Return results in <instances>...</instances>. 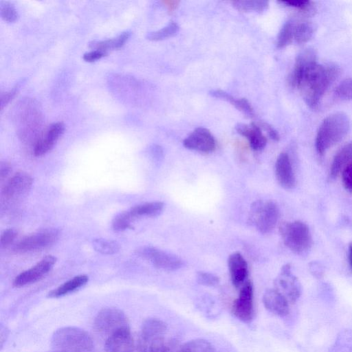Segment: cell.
<instances>
[{
	"label": "cell",
	"mask_w": 352,
	"mask_h": 352,
	"mask_svg": "<svg viewBox=\"0 0 352 352\" xmlns=\"http://www.w3.org/2000/svg\"><path fill=\"white\" fill-rule=\"evenodd\" d=\"M340 68L334 64L311 66L303 75L298 88L305 103L311 109H316L324 94L340 74Z\"/></svg>",
	"instance_id": "cell-1"
},
{
	"label": "cell",
	"mask_w": 352,
	"mask_h": 352,
	"mask_svg": "<svg viewBox=\"0 0 352 352\" xmlns=\"http://www.w3.org/2000/svg\"><path fill=\"white\" fill-rule=\"evenodd\" d=\"M350 127L348 116L341 112L326 117L320 124L316 138V148L323 155L327 150L339 142L347 134Z\"/></svg>",
	"instance_id": "cell-2"
},
{
	"label": "cell",
	"mask_w": 352,
	"mask_h": 352,
	"mask_svg": "<svg viewBox=\"0 0 352 352\" xmlns=\"http://www.w3.org/2000/svg\"><path fill=\"white\" fill-rule=\"evenodd\" d=\"M52 344L55 351L61 352H93L94 346L89 333L74 327L57 329L52 336Z\"/></svg>",
	"instance_id": "cell-3"
},
{
	"label": "cell",
	"mask_w": 352,
	"mask_h": 352,
	"mask_svg": "<svg viewBox=\"0 0 352 352\" xmlns=\"http://www.w3.org/2000/svg\"><path fill=\"white\" fill-rule=\"evenodd\" d=\"M280 233L285 245L294 253H307L312 245V236L308 226L300 221L284 222Z\"/></svg>",
	"instance_id": "cell-4"
},
{
	"label": "cell",
	"mask_w": 352,
	"mask_h": 352,
	"mask_svg": "<svg viewBox=\"0 0 352 352\" xmlns=\"http://www.w3.org/2000/svg\"><path fill=\"white\" fill-rule=\"evenodd\" d=\"M280 215L277 204L272 200L254 201L250 210L249 222L263 234L274 230Z\"/></svg>",
	"instance_id": "cell-5"
},
{
	"label": "cell",
	"mask_w": 352,
	"mask_h": 352,
	"mask_svg": "<svg viewBox=\"0 0 352 352\" xmlns=\"http://www.w3.org/2000/svg\"><path fill=\"white\" fill-rule=\"evenodd\" d=\"M94 328L99 334L106 336L107 338L130 329L124 313L113 307L104 308L98 312L94 320Z\"/></svg>",
	"instance_id": "cell-6"
},
{
	"label": "cell",
	"mask_w": 352,
	"mask_h": 352,
	"mask_svg": "<svg viewBox=\"0 0 352 352\" xmlns=\"http://www.w3.org/2000/svg\"><path fill=\"white\" fill-rule=\"evenodd\" d=\"M147 344L140 335L131 330L118 333L106 339L105 352H146Z\"/></svg>",
	"instance_id": "cell-7"
},
{
	"label": "cell",
	"mask_w": 352,
	"mask_h": 352,
	"mask_svg": "<svg viewBox=\"0 0 352 352\" xmlns=\"http://www.w3.org/2000/svg\"><path fill=\"white\" fill-rule=\"evenodd\" d=\"M33 183L32 177L24 172H19L12 177L1 192V200L6 204H13L30 191Z\"/></svg>",
	"instance_id": "cell-8"
},
{
	"label": "cell",
	"mask_w": 352,
	"mask_h": 352,
	"mask_svg": "<svg viewBox=\"0 0 352 352\" xmlns=\"http://www.w3.org/2000/svg\"><path fill=\"white\" fill-rule=\"evenodd\" d=\"M232 311L243 322L250 323L254 319V289L250 280L242 285L238 298L233 302Z\"/></svg>",
	"instance_id": "cell-9"
},
{
	"label": "cell",
	"mask_w": 352,
	"mask_h": 352,
	"mask_svg": "<svg viewBox=\"0 0 352 352\" xmlns=\"http://www.w3.org/2000/svg\"><path fill=\"white\" fill-rule=\"evenodd\" d=\"M138 254L151 262L155 267L166 271H175L183 265L177 256L153 247H144L138 250Z\"/></svg>",
	"instance_id": "cell-10"
},
{
	"label": "cell",
	"mask_w": 352,
	"mask_h": 352,
	"mask_svg": "<svg viewBox=\"0 0 352 352\" xmlns=\"http://www.w3.org/2000/svg\"><path fill=\"white\" fill-rule=\"evenodd\" d=\"M274 289L279 292L289 303H294L301 295V285L291 270L289 264L283 265L274 280Z\"/></svg>",
	"instance_id": "cell-11"
},
{
	"label": "cell",
	"mask_w": 352,
	"mask_h": 352,
	"mask_svg": "<svg viewBox=\"0 0 352 352\" xmlns=\"http://www.w3.org/2000/svg\"><path fill=\"white\" fill-rule=\"evenodd\" d=\"M58 238L57 230L47 229L23 239L16 245L15 250L19 252L39 250L54 244Z\"/></svg>",
	"instance_id": "cell-12"
},
{
	"label": "cell",
	"mask_w": 352,
	"mask_h": 352,
	"mask_svg": "<svg viewBox=\"0 0 352 352\" xmlns=\"http://www.w3.org/2000/svg\"><path fill=\"white\" fill-rule=\"evenodd\" d=\"M56 261L51 255L44 257L34 266L19 274L14 280V286L21 287L39 280L52 270Z\"/></svg>",
	"instance_id": "cell-13"
},
{
	"label": "cell",
	"mask_w": 352,
	"mask_h": 352,
	"mask_svg": "<svg viewBox=\"0 0 352 352\" xmlns=\"http://www.w3.org/2000/svg\"><path fill=\"white\" fill-rule=\"evenodd\" d=\"M190 150L203 153L212 152L216 148L215 140L210 131L204 127L195 129L183 142Z\"/></svg>",
	"instance_id": "cell-14"
},
{
	"label": "cell",
	"mask_w": 352,
	"mask_h": 352,
	"mask_svg": "<svg viewBox=\"0 0 352 352\" xmlns=\"http://www.w3.org/2000/svg\"><path fill=\"white\" fill-rule=\"evenodd\" d=\"M316 63V53L313 49H305L301 52L297 56L294 69L289 76L290 85L298 88L304 74Z\"/></svg>",
	"instance_id": "cell-15"
},
{
	"label": "cell",
	"mask_w": 352,
	"mask_h": 352,
	"mask_svg": "<svg viewBox=\"0 0 352 352\" xmlns=\"http://www.w3.org/2000/svg\"><path fill=\"white\" fill-rule=\"evenodd\" d=\"M275 174L279 184L285 189H292L296 185V178L289 155L281 153L275 164Z\"/></svg>",
	"instance_id": "cell-16"
},
{
	"label": "cell",
	"mask_w": 352,
	"mask_h": 352,
	"mask_svg": "<svg viewBox=\"0 0 352 352\" xmlns=\"http://www.w3.org/2000/svg\"><path fill=\"white\" fill-rule=\"evenodd\" d=\"M228 265L233 285L235 287L243 285L248 276V266L242 254L238 252L230 254Z\"/></svg>",
	"instance_id": "cell-17"
},
{
	"label": "cell",
	"mask_w": 352,
	"mask_h": 352,
	"mask_svg": "<svg viewBox=\"0 0 352 352\" xmlns=\"http://www.w3.org/2000/svg\"><path fill=\"white\" fill-rule=\"evenodd\" d=\"M265 307L271 313L284 317L289 314V302L276 289H269L265 291L263 296Z\"/></svg>",
	"instance_id": "cell-18"
},
{
	"label": "cell",
	"mask_w": 352,
	"mask_h": 352,
	"mask_svg": "<svg viewBox=\"0 0 352 352\" xmlns=\"http://www.w3.org/2000/svg\"><path fill=\"white\" fill-rule=\"evenodd\" d=\"M236 131L246 138L251 148L254 151H261L267 144V139L263 135L260 126L256 123L245 124L239 123L235 127Z\"/></svg>",
	"instance_id": "cell-19"
},
{
	"label": "cell",
	"mask_w": 352,
	"mask_h": 352,
	"mask_svg": "<svg viewBox=\"0 0 352 352\" xmlns=\"http://www.w3.org/2000/svg\"><path fill=\"white\" fill-rule=\"evenodd\" d=\"M166 324L157 318H148L142 324L140 336L148 343L163 337L166 331Z\"/></svg>",
	"instance_id": "cell-20"
},
{
	"label": "cell",
	"mask_w": 352,
	"mask_h": 352,
	"mask_svg": "<svg viewBox=\"0 0 352 352\" xmlns=\"http://www.w3.org/2000/svg\"><path fill=\"white\" fill-rule=\"evenodd\" d=\"M351 161L352 142L344 145L334 156L330 168V177H337Z\"/></svg>",
	"instance_id": "cell-21"
},
{
	"label": "cell",
	"mask_w": 352,
	"mask_h": 352,
	"mask_svg": "<svg viewBox=\"0 0 352 352\" xmlns=\"http://www.w3.org/2000/svg\"><path fill=\"white\" fill-rule=\"evenodd\" d=\"M88 280V276L86 275L75 276L51 291L48 296L50 298H59L69 294L84 286L87 283Z\"/></svg>",
	"instance_id": "cell-22"
},
{
	"label": "cell",
	"mask_w": 352,
	"mask_h": 352,
	"mask_svg": "<svg viewBox=\"0 0 352 352\" xmlns=\"http://www.w3.org/2000/svg\"><path fill=\"white\" fill-rule=\"evenodd\" d=\"M164 208V204L161 201H153L138 205L132 208L129 212L134 219L140 217H157Z\"/></svg>",
	"instance_id": "cell-23"
},
{
	"label": "cell",
	"mask_w": 352,
	"mask_h": 352,
	"mask_svg": "<svg viewBox=\"0 0 352 352\" xmlns=\"http://www.w3.org/2000/svg\"><path fill=\"white\" fill-rule=\"evenodd\" d=\"M129 36L130 32L126 31L111 39L93 41L89 43V46L95 50H102L104 51H107L109 49H116L122 47Z\"/></svg>",
	"instance_id": "cell-24"
},
{
	"label": "cell",
	"mask_w": 352,
	"mask_h": 352,
	"mask_svg": "<svg viewBox=\"0 0 352 352\" xmlns=\"http://www.w3.org/2000/svg\"><path fill=\"white\" fill-rule=\"evenodd\" d=\"M315 27L309 21L302 22L295 26L294 38L299 44L308 42L314 35Z\"/></svg>",
	"instance_id": "cell-25"
},
{
	"label": "cell",
	"mask_w": 352,
	"mask_h": 352,
	"mask_svg": "<svg viewBox=\"0 0 352 352\" xmlns=\"http://www.w3.org/2000/svg\"><path fill=\"white\" fill-rule=\"evenodd\" d=\"M180 346L175 340H166L162 337L150 343L149 352H179Z\"/></svg>",
	"instance_id": "cell-26"
},
{
	"label": "cell",
	"mask_w": 352,
	"mask_h": 352,
	"mask_svg": "<svg viewBox=\"0 0 352 352\" xmlns=\"http://www.w3.org/2000/svg\"><path fill=\"white\" fill-rule=\"evenodd\" d=\"M211 344L204 339H195L181 344L179 352H212Z\"/></svg>",
	"instance_id": "cell-27"
},
{
	"label": "cell",
	"mask_w": 352,
	"mask_h": 352,
	"mask_svg": "<svg viewBox=\"0 0 352 352\" xmlns=\"http://www.w3.org/2000/svg\"><path fill=\"white\" fill-rule=\"evenodd\" d=\"M232 5L241 11L262 12L268 7V1L264 0L235 1H232Z\"/></svg>",
	"instance_id": "cell-28"
},
{
	"label": "cell",
	"mask_w": 352,
	"mask_h": 352,
	"mask_svg": "<svg viewBox=\"0 0 352 352\" xmlns=\"http://www.w3.org/2000/svg\"><path fill=\"white\" fill-rule=\"evenodd\" d=\"M295 25L288 21L281 28L276 40V46L278 48H283L290 44L294 38Z\"/></svg>",
	"instance_id": "cell-29"
},
{
	"label": "cell",
	"mask_w": 352,
	"mask_h": 352,
	"mask_svg": "<svg viewBox=\"0 0 352 352\" xmlns=\"http://www.w3.org/2000/svg\"><path fill=\"white\" fill-rule=\"evenodd\" d=\"M179 30L178 25L170 22L164 28L155 32H149L146 38L151 41H161L175 36Z\"/></svg>",
	"instance_id": "cell-30"
},
{
	"label": "cell",
	"mask_w": 352,
	"mask_h": 352,
	"mask_svg": "<svg viewBox=\"0 0 352 352\" xmlns=\"http://www.w3.org/2000/svg\"><path fill=\"white\" fill-rule=\"evenodd\" d=\"M93 247L96 251L103 254H113L120 250V245L117 242L103 239H94Z\"/></svg>",
	"instance_id": "cell-31"
},
{
	"label": "cell",
	"mask_w": 352,
	"mask_h": 352,
	"mask_svg": "<svg viewBox=\"0 0 352 352\" xmlns=\"http://www.w3.org/2000/svg\"><path fill=\"white\" fill-rule=\"evenodd\" d=\"M134 219L129 210L123 212L115 217L112 221V227L118 232L125 230L131 228V222Z\"/></svg>",
	"instance_id": "cell-32"
},
{
	"label": "cell",
	"mask_w": 352,
	"mask_h": 352,
	"mask_svg": "<svg viewBox=\"0 0 352 352\" xmlns=\"http://www.w3.org/2000/svg\"><path fill=\"white\" fill-rule=\"evenodd\" d=\"M335 94L342 100H352V78L342 80L336 87Z\"/></svg>",
	"instance_id": "cell-33"
},
{
	"label": "cell",
	"mask_w": 352,
	"mask_h": 352,
	"mask_svg": "<svg viewBox=\"0 0 352 352\" xmlns=\"http://www.w3.org/2000/svg\"><path fill=\"white\" fill-rule=\"evenodd\" d=\"M0 12L2 18L8 22H13L18 18L16 10L9 1H1Z\"/></svg>",
	"instance_id": "cell-34"
},
{
	"label": "cell",
	"mask_w": 352,
	"mask_h": 352,
	"mask_svg": "<svg viewBox=\"0 0 352 352\" xmlns=\"http://www.w3.org/2000/svg\"><path fill=\"white\" fill-rule=\"evenodd\" d=\"M197 281L204 286L214 287L219 283V278L211 273L199 272L197 274Z\"/></svg>",
	"instance_id": "cell-35"
},
{
	"label": "cell",
	"mask_w": 352,
	"mask_h": 352,
	"mask_svg": "<svg viewBox=\"0 0 352 352\" xmlns=\"http://www.w3.org/2000/svg\"><path fill=\"white\" fill-rule=\"evenodd\" d=\"M231 104L245 116L253 117L254 112L252 107L245 98H234Z\"/></svg>",
	"instance_id": "cell-36"
},
{
	"label": "cell",
	"mask_w": 352,
	"mask_h": 352,
	"mask_svg": "<svg viewBox=\"0 0 352 352\" xmlns=\"http://www.w3.org/2000/svg\"><path fill=\"white\" fill-rule=\"evenodd\" d=\"M65 130V125L62 122H56L52 124L45 133V135L50 140L56 142L59 136L63 133Z\"/></svg>",
	"instance_id": "cell-37"
},
{
	"label": "cell",
	"mask_w": 352,
	"mask_h": 352,
	"mask_svg": "<svg viewBox=\"0 0 352 352\" xmlns=\"http://www.w3.org/2000/svg\"><path fill=\"white\" fill-rule=\"evenodd\" d=\"M279 3L284 4L287 6L294 7L302 10L305 11L306 12H310L313 10L312 3L310 1H280Z\"/></svg>",
	"instance_id": "cell-38"
},
{
	"label": "cell",
	"mask_w": 352,
	"mask_h": 352,
	"mask_svg": "<svg viewBox=\"0 0 352 352\" xmlns=\"http://www.w3.org/2000/svg\"><path fill=\"white\" fill-rule=\"evenodd\" d=\"M341 174L344 187L352 192V161L344 168Z\"/></svg>",
	"instance_id": "cell-39"
},
{
	"label": "cell",
	"mask_w": 352,
	"mask_h": 352,
	"mask_svg": "<svg viewBox=\"0 0 352 352\" xmlns=\"http://www.w3.org/2000/svg\"><path fill=\"white\" fill-rule=\"evenodd\" d=\"M17 235V232L14 229H8L5 230L1 236V246L7 247L14 240Z\"/></svg>",
	"instance_id": "cell-40"
},
{
	"label": "cell",
	"mask_w": 352,
	"mask_h": 352,
	"mask_svg": "<svg viewBox=\"0 0 352 352\" xmlns=\"http://www.w3.org/2000/svg\"><path fill=\"white\" fill-rule=\"evenodd\" d=\"M107 54V51L102 50H95L84 54L83 58L86 61H94L102 58Z\"/></svg>",
	"instance_id": "cell-41"
},
{
	"label": "cell",
	"mask_w": 352,
	"mask_h": 352,
	"mask_svg": "<svg viewBox=\"0 0 352 352\" xmlns=\"http://www.w3.org/2000/svg\"><path fill=\"white\" fill-rule=\"evenodd\" d=\"M209 94L210 96H212L214 98H221L223 100L229 102L230 103H231L232 101L234 98L232 96H231L228 93L226 92L225 91L221 90V89L210 90Z\"/></svg>",
	"instance_id": "cell-42"
},
{
	"label": "cell",
	"mask_w": 352,
	"mask_h": 352,
	"mask_svg": "<svg viewBox=\"0 0 352 352\" xmlns=\"http://www.w3.org/2000/svg\"><path fill=\"white\" fill-rule=\"evenodd\" d=\"M260 128L263 129L265 130L270 138L275 141H278L280 139V136L278 133V132L268 123L261 122L259 123Z\"/></svg>",
	"instance_id": "cell-43"
},
{
	"label": "cell",
	"mask_w": 352,
	"mask_h": 352,
	"mask_svg": "<svg viewBox=\"0 0 352 352\" xmlns=\"http://www.w3.org/2000/svg\"><path fill=\"white\" fill-rule=\"evenodd\" d=\"M12 168L10 165L7 162H1L0 164V178L2 181L10 173Z\"/></svg>",
	"instance_id": "cell-44"
},
{
	"label": "cell",
	"mask_w": 352,
	"mask_h": 352,
	"mask_svg": "<svg viewBox=\"0 0 352 352\" xmlns=\"http://www.w3.org/2000/svg\"><path fill=\"white\" fill-rule=\"evenodd\" d=\"M16 92V89H13L10 91L5 93V94H3V95H1V108H3L4 105H6V104L10 100H12V98L15 95Z\"/></svg>",
	"instance_id": "cell-45"
},
{
	"label": "cell",
	"mask_w": 352,
	"mask_h": 352,
	"mask_svg": "<svg viewBox=\"0 0 352 352\" xmlns=\"http://www.w3.org/2000/svg\"><path fill=\"white\" fill-rule=\"evenodd\" d=\"M349 263L352 271V242L349 244Z\"/></svg>",
	"instance_id": "cell-46"
},
{
	"label": "cell",
	"mask_w": 352,
	"mask_h": 352,
	"mask_svg": "<svg viewBox=\"0 0 352 352\" xmlns=\"http://www.w3.org/2000/svg\"><path fill=\"white\" fill-rule=\"evenodd\" d=\"M53 352H61V351H53Z\"/></svg>",
	"instance_id": "cell-47"
}]
</instances>
